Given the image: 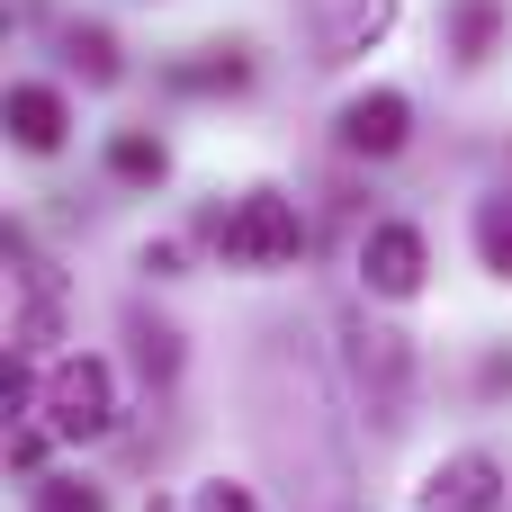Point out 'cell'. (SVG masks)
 <instances>
[{
	"label": "cell",
	"mask_w": 512,
	"mask_h": 512,
	"mask_svg": "<svg viewBox=\"0 0 512 512\" xmlns=\"http://www.w3.org/2000/svg\"><path fill=\"white\" fill-rule=\"evenodd\" d=\"M504 36V0H450V54L459 63H486Z\"/></svg>",
	"instance_id": "30bf717a"
},
{
	"label": "cell",
	"mask_w": 512,
	"mask_h": 512,
	"mask_svg": "<svg viewBox=\"0 0 512 512\" xmlns=\"http://www.w3.org/2000/svg\"><path fill=\"white\" fill-rule=\"evenodd\" d=\"M198 512H252V495H243V486H225V477H216V486H198Z\"/></svg>",
	"instance_id": "9a60e30c"
},
{
	"label": "cell",
	"mask_w": 512,
	"mask_h": 512,
	"mask_svg": "<svg viewBox=\"0 0 512 512\" xmlns=\"http://www.w3.org/2000/svg\"><path fill=\"white\" fill-rule=\"evenodd\" d=\"M423 270H432V243H423V225H369L360 234V288L378 297V306H405V297H423Z\"/></svg>",
	"instance_id": "277c9868"
},
{
	"label": "cell",
	"mask_w": 512,
	"mask_h": 512,
	"mask_svg": "<svg viewBox=\"0 0 512 512\" xmlns=\"http://www.w3.org/2000/svg\"><path fill=\"white\" fill-rule=\"evenodd\" d=\"M36 512H108L90 477H36Z\"/></svg>",
	"instance_id": "4fadbf2b"
},
{
	"label": "cell",
	"mask_w": 512,
	"mask_h": 512,
	"mask_svg": "<svg viewBox=\"0 0 512 512\" xmlns=\"http://www.w3.org/2000/svg\"><path fill=\"white\" fill-rule=\"evenodd\" d=\"M54 333H63V279L36 261V243H27V234H9V351H18V360H36Z\"/></svg>",
	"instance_id": "3957f363"
},
{
	"label": "cell",
	"mask_w": 512,
	"mask_h": 512,
	"mask_svg": "<svg viewBox=\"0 0 512 512\" xmlns=\"http://www.w3.org/2000/svg\"><path fill=\"white\" fill-rule=\"evenodd\" d=\"M351 378L369 396L378 423H405V396H414V351L396 324H351Z\"/></svg>",
	"instance_id": "5b68a950"
},
{
	"label": "cell",
	"mask_w": 512,
	"mask_h": 512,
	"mask_svg": "<svg viewBox=\"0 0 512 512\" xmlns=\"http://www.w3.org/2000/svg\"><path fill=\"white\" fill-rule=\"evenodd\" d=\"M405 135H414V99H405V90H360V99H342V153L387 162V153H405Z\"/></svg>",
	"instance_id": "ba28073f"
},
{
	"label": "cell",
	"mask_w": 512,
	"mask_h": 512,
	"mask_svg": "<svg viewBox=\"0 0 512 512\" xmlns=\"http://www.w3.org/2000/svg\"><path fill=\"white\" fill-rule=\"evenodd\" d=\"M36 414L54 441H108L117 432V369L99 351H72L36 378Z\"/></svg>",
	"instance_id": "6da1fadb"
},
{
	"label": "cell",
	"mask_w": 512,
	"mask_h": 512,
	"mask_svg": "<svg viewBox=\"0 0 512 512\" xmlns=\"http://www.w3.org/2000/svg\"><path fill=\"white\" fill-rule=\"evenodd\" d=\"M72 135V99L54 81H9V144L18 153H54Z\"/></svg>",
	"instance_id": "9c48e42d"
},
{
	"label": "cell",
	"mask_w": 512,
	"mask_h": 512,
	"mask_svg": "<svg viewBox=\"0 0 512 512\" xmlns=\"http://www.w3.org/2000/svg\"><path fill=\"white\" fill-rule=\"evenodd\" d=\"M108 171L135 180V189H153V180L171 171V153H162V135H135V126H126V135H108Z\"/></svg>",
	"instance_id": "8fae6325"
},
{
	"label": "cell",
	"mask_w": 512,
	"mask_h": 512,
	"mask_svg": "<svg viewBox=\"0 0 512 512\" xmlns=\"http://www.w3.org/2000/svg\"><path fill=\"white\" fill-rule=\"evenodd\" d=\"M297 18L315 36V63H360L369 45H387L396 0H297Z\"/></svg>",
	"instance_id": "8992f818"
},
{
	"label": "cell",
	"mask_w": 512,
	"mask_h": 512,
	"mask_svg": "<svg viewBox=\"0 0 512 512\" xmlns=\"http://www.w3.org/2000/svg\"><path fill=\"white\" fill-rule=\"evenodd\" d=\"M297 252H306V216H297V198H279V189L234 198V216L216 225V261H225V270H288Z\"/></svg>",
	"instance_id": "7a4b0ae2"
},
{
	"label": "cell",
	"mask_w": 512,
	"mask_h": 512,
	"mask_svg": "<svg viewBox=\"0 0 512 512\" xmlns=\"http://www.w3.org/2000/svg\"><path fill=\"white\" fill-rule=\"evenodd\" d=\"M423 512H504V459L495 450H450L423 486H414Z\"/></svg>",
	"instance_id": "52a82bcc"
},
{
	"label": "cell",
	"mask_w": 512,
	"mask_h": 512,
	"mask_svg": "<svg viewBox=\"0 0 512 512\" xmlns=\"http://www.w3.org/2000/svg\"><path fill=\"white\" fill-rule=\"evenodd\" d=\"M477 261H486L495 279H512V189L477 207Z\"/></svg>",
	"instance_id": "7c38bea8"
},
{
	"label": "cell",
	"mask_w": 512,
	"mask_h": 512,
	"mask_svg": "<svg viewBox=\"0 0 512 512\" xmlns=\"http://www.w3.org/2000/svg\"><path fill=\"white\" fill-rule=\"evenodd\" d=\"M72 54H81L90 81H117V45H108V27H72Z\"/></svg>",
	"instance_id": "5bb4252c"
}]
</instances>
